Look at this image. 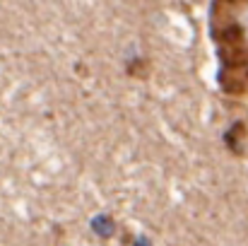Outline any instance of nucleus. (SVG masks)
Listing matches in <instances>:
<instances>
[{
  "label": "nucleus",
  "instance_id": "f257e3e1",
  "mask_svg": "<svg viewBox=\"0 0 248 246\" xmlns=\"http://www.w3.org/2000/svg\"><path fill=\"white\" fill-rule=\"evenodd\" d=\"M92 232L104 237V239H108L116 232V225H113V220L108 215H96V217H92Z\"/></svg>",
  "mask_w": 248,
  "mask_h": 246
},
{
  "label": "nucleus",
  "instance_id": "f03ea898",
  "mask_svg": "<svg viewBox=\"0 0 248 246\" xmlns=\"http://www.w3.org/2000/svg\"><path fill=\"white\" fill-rule=\"evenodd\" d=\"M135 246H152V244H150V239H147V237H140V239L135 242Z\"/></svg>",
  "mask_w": 248,
  "mask_h": 246
}]
</instances>
